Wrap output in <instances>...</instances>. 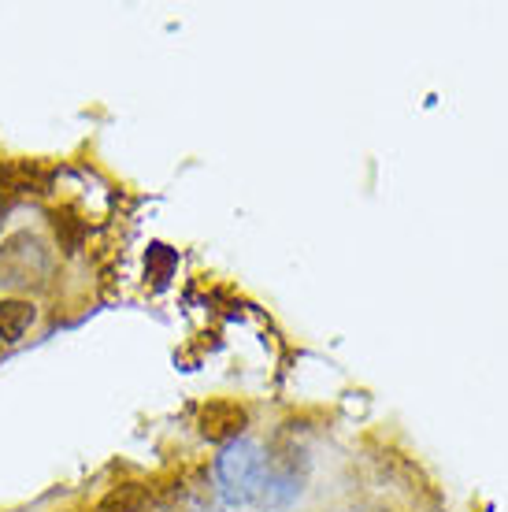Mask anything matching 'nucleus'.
<instances>
[{"label":"nucleus","mask_w":508,"mask_h":512,"mask_svg":"<svg viewBox=\"0 0 508 512\" xmlns=\"http://www.w3.org/2000/svg\"><path fill=\"white\" fill-rule=\"evenodd\" d=\"M267 457L264 449L249 442V438H230L223 442L216 457V483L219 494L230 501V505H253V501L264 498L267 487Z\"/></svg>","instance_id":"nucleus-2"},{"label":"nucleus","mask_w":508,"mask_h":512,"mask_svg":"<svg viewBox=\"0 0 508 512\" xmlns=\"http://www.w3.org/2000/svg\"><path fill=\"white\" fill-rule=\"evenodd\" d=\"M0 234H4V205H0Z\"/></svg>","instance_id":"nucleus-4"},{"label":"nucleus","mask_w":508,"mask_h":512,"mask_svg":"<svg viewBox=\"0 0 508 512\" xmlns=\"http://www.w3.org/2000/svg\"><path fill=\"white\" fill-rule=\"evenodd\" d=\"M41 308L34 297H0V349L19 346L38 327Z\"/></svg>","instance_id":"nucleus-3"},{"label":"nucleus","mask_w":508,"mask_h":512,"mask_svg":"<svg viewBox=\"0 0 508 512\" xmlns=\"http://www.w3.org/2000/svg\"><path fill=\"white\" fill-rule=\"evenodd\" d=\"M60 275V249H52L41 234H12L0 242V286L8 297H30L38 290H49Z\"/></svg>","instance_id":"nucleus-1"}]
</instances>
